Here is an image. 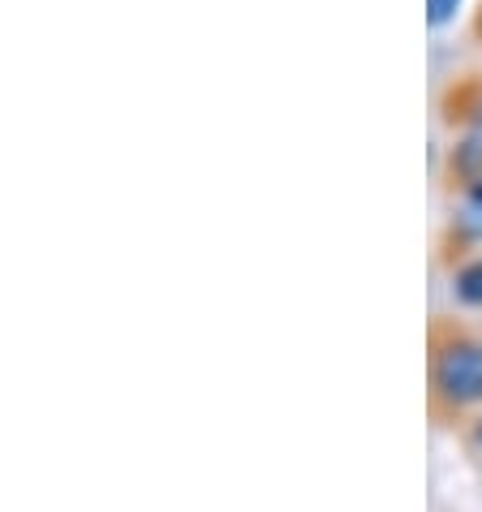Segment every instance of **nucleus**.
Returning a JSON list of instances; mask_svg holds the SVG:
<instances>
[{
  "label": "nucleus",
  "mask_w": 482,
  "mask_h": 512,
  "mask_svg": "<svg viewBox=\"0 0 482 512\" xmlns=\"http://www.w3.org/2000/svg\"><path fill=\"white\" fill-rule=\"evenodd\" d=\"M457 5H461V0H431V22H435V26L448 22L452 13H457Z\"/></svg>",
  "instance_id": "nucleus-3"
},
{
  "label": "nucleus",
  "mask_w": 482,
  "mask_h": 512,
  "mask_svg": "<svg viewBox=\"0 0 482 512\" xmlns=\"http://www.w3.org/2000/svg\"><path fill=\"white\" fill-rule=\"evenodd\" d=\"M474 452H478V457H482V418L474 422Z\"/></svg>",
  "instance_id": "nucleus-4"
},
{
  "label": "nucleus",
  "mask_w": 482,
  "mask_h": 512,
  "mask_svg": "<svg viewBox=\"0 0 482 512\" xmlns=\"http://www.w3.org/2000/svg\"><path fill=\"white\" fill-rule=\"evenodd\" d=\"M457 293L465 297V302L482 306V259H478V263H470V267H465V272L457 276Z\"/></svg>",
  "instance_id": "nucleus-2"
},
{
  "label": "nucleus",
  "mask_w": 482,
  "mask_h": 512,
  "mask_svg": "<svg viewBox=\"0 0 482 512\" xmlns=\"http://www.w3.org/2000/svg\"><path fill=\"white\" fill-rule=\"evenodd\" d=\"M470 198H474V203L482 207V181H474V190H470Z\"/></svg>",
  "instance_id": "nucleus-5"
},
{
  "label": "nucleus",
  "mask_w": 482,
  "mask_h": 512,
  "mask_svg": "<svg viewBox=\"0 0 482 512\" xmlns=\"http://www.w3.org/2000/svg\"><path fill=\"white\" fill-rule=\"evenodd\" d=\"M478 121H482V117H478Z\"/></svg>",
  "instance_id": "nucleus-6"
},
{
  "label": "nucleus",
  "mask_w": 482,
  "mask_h": 512,
  "mask_svg": "<svg viewBox=\"0 0 482 512\" xmlns=\"http://www.w3.org/2000/svg\"><path fill=\"white\" fill-rule=\"evenodd\" d=\"M435 396L448 405H482V345L452 340L435 353Z\"/></svg>",
  "instance_id": "nucleus-1"
}]
</instances>
